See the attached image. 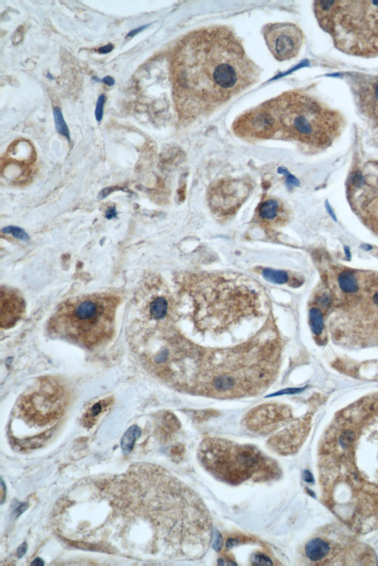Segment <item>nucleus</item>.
Returning a JSON list of instances; mask_svg holds the SVG:
<instances>
[{
	"label": "nucleus",
	"instance_id": "f257e3e1",
	"mask_svg": "<svg viewBox=\"0 0 378 566\" xmlns=\"http://www.w3.org/2000/svg\"><path fill=\"white\" fill-rule=\"evenodd\" d=\"M337 422L318 451L325 504L353 531L378 527V409Z\"/></svg>",
	"mask_w": 378,
	"mask_h": 566
},
{
	"label": "nucleus",
	"instance_id": "f03ea898",
	"mask_svg": "<svg viewBox=\"0 0 378 566\" xmlns=\"http://www.w3.org/2000/svg\"><path fill=\"white\" fill-rule=\"evenodd\" d=\"M171 67L176 110L184 121L213 112L259 77L257 65L226 27L187 34L176 45Z\"/></svg>",
	"mask_w": 378,
	"mask_h": 566
},
{
	"label": "nucleus",
	"instance_id": "7ed1b4c3",
	"mask_svg": "<svg viewBox=\"0 0 378 566\" xmlns=\"http://www.w3.org/2000/svg\"><path fill=\"white\" fill-rule=\"evenodd\" d=\"M343 117L308 94L291 91L238 117L234 130L255 138L293 139L315 147L329 145L340 134Z\"/></svg>",
	"mask_w": 378,
	"mask_h": 566
},
{
	"label": "nucleus",
	"instance_id": "20e7f679",
	"mask_svg": "<svg viewBox=\"0 0 378 566\" xmlns=\"http://www.w3.org/2000/svg\"><path fill=\"white\" fill-rule=\"evenodd\" d=\"M321 28L342 51L360 56L378 53V1H317Z\"/></svg>",
	"mask_w": 378,
	"mask_h": 566
},
{
	"label": "nucleus",
	"instance_id": "39448f33",
	"mask_svg": "<svg viewBox=\"0 0 378 566\" xmlns=\"http://www.w3.org/2000/svg\"><path fill=\"white\" fill-rule=\"evenodd\" d=\"M118 304L116 297L107 294L70 299L51 317L50 332L85 348H94L113 334Z\"/></svg>",
	"mask_w": 378,
	"mask_h": 566
},
{
	"label": "nucleus",
	"instance_id": "423d86ee",
	"mask_svg": "<svg viewBox=\"0 0 378 566\" xmlns=\"http://www.w3.org/2000/svg\"><path fill=\"white\" fill-rule=\"evenodd\" d=\"M201 461L212 473L231 484L275 468L271 461L251 447L240 446L223 440L203 442L200 452Z\"/></svg>",
	"mask_w": 378,
	"mask_h": 566
},
{
	"label": "nucleus",
	"instance_id": "0eeeda50",
	"mask_svg": "<svg viewBox=\"0 0 378 566\" xmlns=\"http://www.w3.org/2000/svg\"><path fill=\"white\" fill-rule=\"evenodd\" d=\"M346 531L335 526L320 531L304 546L307 560L317 565H377L372 550Z\"/></svg>",
	"mask_w": 378,
	"mask_h": 566
},
{
	"label": "nucleus",
	"instance_id": "6e6552de",
	"mask_svg": "<svg viewBox=\"0 0 378 566\" xmlns=\"http://www.w3.org/2000/svg\"><path fill=\"white\" fill-rule=\"evenodd\" d=\"M63 391L56 383L45 381L21 402L22 412L37 422L48 423L59 414L63 403Z\"/></svg>",
	"mask_w": 378,
	"mask_h": 566
},
{
	"label": "nucleus",
	"instance_id": "1a4fd4ad",
	"mask_svg": "<svg viewBox=\"0 0 378 566\" xmlns=\"http://www.w3.org/2000/svg\"><path fill=\"white\" fill-rule=\"evenodd\" d=\"M263 35L270 53L281 62L296 57L304 40L301 29L292 23L267 25L264 28Z\"/></svg>",
	"mask_w": 378,
	"mask_h": 566
},
{
	"label": "nucleus",
	"instance_id": "9d476101",
	"mask_svg": "<svg viewBox=\"0 0 378 566\" xmlns=\"http://www.w3.org/2000/svg\"><path fill=\"white\" fill-rule=\"evenodd\" d=\"M24 302L10 291L1 292V327L9 328L13 326L24 312Z\"/></svg>",
	"mask_w": 378,
	"mask_h": 566
},
{
	"label": "nucleus",
	"instance_id": "9b49d317",
	"mask_svg": "<svg viewBox=\"0 0 378 566\" xmlns=\"http://www.w3.org/2000/svg\"><path fill=\"white\" fill-rule=\"evenodd\" d=\"M168 309V301L164 297H157L150 301L146 307H142V312L139 314H142L143 319L158 321L165 318Z\"/></svg>",
	"mask_w": 378,
	"mask_h": 566
},
{
	"label": "nucleus",
	"instance_id": "f8f14e48",
	"mask_svg": "<svg viewBox=\"0 0 378 566\" xmlns=\"http://www.w3.org/2000/svg\"><path fill=\"white\" fill-rule=\"evenodd\" d=\"M140 435H141V429L137 425L130 427L123 434L121 445L122 450L125 454H128L132 451L135 445V440H137Z\"/></svg>",
	"mask_w": 378,
	"mask_h": 566
},
{
	"label": "nucleus",
	"instance_id": "ddd939ff",
	"mask_svg": "<svg viewBox=\"0 0 378 566\" xmlns=\"http://www.w3.org/2000/svg\"><path fill=\"white\" fill-rule=\"evenodd\" d=\"M338 282L340 289L346 293H354L358 289L355 276L350 271H344L340 273Z\"/></svg>",
	"mask_w": 378,
	"mask_h": 566
},
{
	"label": "nucleus",
	"instance_id": "4468645a",
	"mask_svg": "<svg viewBox=\"0 0 378 566\" xmlns=\"http://www.w3.org/2000/svg\"><path fill=\"white\" fill-rule=\"evenodd\" d=\"M279 203L274 199H270L262 203L259 207V216L265 220H273L279 213Z\"/></svg>",
	"mask_w": 378,
	"mask_h": 566
},
{
	"label": "nucleus",
	"instance_id": "2eb2a0df",
	"mask_svg": "<svg viewBox=\"0 0 378 566\" xmlns=\"http://www.w3.org/2000/svg\"><path fill=\"white\" fill-rule=\"evenodd\" d=\"M108 405V400H102V401L95 403L92 407H90L88 412L84 416V420L85 425L90 426V425L94 424L95 419L99 416V414L104 411V408L107 407Z\"/></svg>",
	"mask_w": 378,
	"mask_h": 566
},
{
	"label": "nucleus",
	"instance_id": "dca6fc26",
	"mask_svg": "<svg viewBox=\"0 0 378 566\" xmlns=\"http://www.w3.org/2000/svg\"><path fill=\"white\" fill-rule=\"evenodd\" d=\"M54 115L55 125H56V130H57L58 132L62 134L64 137L68 138V140H70V131H69L68 125H67L66 122H65L63 114H62L60 108L57 107V106L54 108Z\"/></svg>",
	"mask_w": 378,
	"mask_h": 566
},
{
	"label": "nucleus",
	"instance_id": "f3484780",
	"mask_svg": "<svg viewBox=\"0 0 378 566\" xmlns=\"http://www.w3.org/2000/svg\"><path fill=\"white\" fill-rule=\"evenodd\" d=\"M262 275L266 280L276 284H284L288 281V275L283 270L266 268L262 271Z\"/></svg>",
	"mask_w": 378,
	"mask_h": 566
},
{
	"label": "nucleus",
	"instance_id": "a211bd4d",
	"mask_svg": "<svg viewBox=\"0 0 378 566\" xmlns=\"http://www.w3.org/2000/svg\"><path fill=\"white\" fill-rule=\"evenodd\" d=\"M310 320L312 331L316 335L321 334L324 328V321L321 311L318 309H311Z\"/></svg>",
	"mask_w": 378,
	"mask_h": 566
},
{
	"label": "nucleus",
	"instance_id": "6ab92c4d",
	"mask_svg": "<svg viewBox=\"0 0 378 566\" xmlns=\"http://www.w3.org/2000/svg\"><path fill=\"white\" fill-rule=\"evenodd\" d=\"M234 384H235V381L227 375L217 377L214 381V386H215V389L217 390L220 391V392H227V391L231 390V389L234 388Z\"/></svg>",
	"mask_w": 378,
	"mask_h": 566
},
{
	"label": "nucleus",
	"instance_id": "aec40b11",
	"mask_svg": "<svg viewBox=\"0 0 378 566\" xmlns=\"http://www.w3.org/2000/svg\"><path fill=\"white\" fill-rule=\"evenodd\" d=\"M3 232L6 233V234H12L16 238L25 240V241L30 240L28 233L26 232L24 229H21V228L20 227H17V226H8V227L4 228V229H3Z\"/></svg>",
	"mask_w": 378,
	"mask_h": 566
},
{
	"label": "nucleus",
	"instance_id": "412c9836",
	"mask_svg": "<svg viewBox=\"0 0 378 566\" xmlns=\"http://www.w3.org/2000/svg\"><path fill=\"white\" fill-rule=\"evenodd\" d=\"M106 102V96L102 94L98 97L97 101L96 107H95V116L97 121L101 122L104 117V104Z\"/></svg>",
	"mask_w": 378,
	"mask_h": 566
},
{
	"label": "nucleus",
	"instance_id": "4be33fe9",
	"mask_svg": "<svg viewBox=\"0 0 378 566\" xmlns=\"http://www.w3.org/2000/svg\"><path fill=\"white\" fill-rule=\"evenodd\" d=\"M254 565H273V562L269 558L267 557L265 555L262 554H255L253 559Z\"/></svg>",
	"mask_w": 378,
	"mask_h": 566
},
{
	"label": "nucleus",
	"instance_id": "5701e85b",
	"mask_svg": "<svg viewBox=\"0 0 378 566\" xmlns=\"http://www.w3.org/2000/svg\"><path fill=\"white\" fill-rule=\"evenodd\" d=\"M279 173H282V174H285L286 176H287V184H288V185L298 186V184H299V181H298V179L295 178L294 176H291L287 170L280 169V170H279Z\"/></svg>",
	"mask_w": 378,
	"mask_h": 566
},
{
	"label": "nucleus",
	"instance_id": "b1692460",
	"mask_svg": "<svg viewBox=\"0 0 378 566\" xmlns=\"http://www.w3.org/2000/svg\"><path fill=\"white\" fill-rule=\"evenodd\" d=\"M222 545H223V539H222L221 535L220 533L216 531L215 532V535L213 537V547L216 551H219L221 549Z\"/></svg>",
	"mask_w": 378,
	"mask_h": 566
},
{
	"label": "nucleus",
	"instance_id": "393cba45",
	"mask_svg": "<svg viewBox=\"0 0 378 566\" xmlns=\"http://www.w3.org/2000/svg\"><path fill=\"white\" fill-rule=\"evenodd\" d=\"M27 508L28 505L26 504V503H17V504L14 506L13 514L15 515L16 517H20L23 512H26Z\"/></svg>",
	"mask_w": 378,
	"mask_h": 566
},
{
	"label": "nucleus",
	"instance_id": "a878e982",
	"mask_svg": "<svg viewBox=\"0 0 378 566\" xmlns=\"http://www.w3.org/2000/svg\"><path fill=\"white\" fill-rule=\"evenodd\" d=\"M302 389H283V390H282V391H279V392H276V393H275V394H273V395H270V397L279 396V395H292V394H296V393H298V392H301V391H302Z\"/></svg>",
	"mask_w": 378,
	"mask_h": 566
},
{
	"label": "nucleus",
	"instance_id": "bb28decb",
	"mask_svg": "<svg viewBox=\"0 0 378 566\" xmlns=\"http://www.w3.org/2000/svg\"><path fill=\"white\" fill-rule=\"evenodd\" d=\"M27 551V543H26V542H23V543L22 544V545H20V546L19 547L18 549H17V556H18L19 559H21L22 557H23V556L26 555Z\"/></svg>",
	"mask_w": 378,
	"mask_h": 566
},
{
	"label": "nucleus",
	"instance_id": "cd10ccee",
	"mask_svg": "<svg viewBox=\"0 0 378 566\" xmlns=\"http://www.w3.org/2000/svg\"><path fill=\"white\" fill-rule=\"evenodd\" d=\"M113 49V45H111V44H109V45H104V46L98 48V52L100 53V54H107V53H110V52H112V50Z\"/></svg>",
	"mask_w": 378,
	"mask_h": 566
},
{
	"label": "nucleus",
	"instance_id": "c85d7f7f",
	"mask_svg": "<svg viewBox=\"0 0 378 566\" xmlns=\"http://www.w3.org/2000/svg\"><path fill=\"white\" fill-rule=\"evenodd\" d=\"M146 27H147V26H141V27H139V28H135V29L132 30V31H130V32H129V34H127V37H135V36L137 35V34H140V33L142 31H143V30H144L145 28H146Z\"/></svg>",
	"mask_w": 378,
	"mask_h": 566
},
{
	"label": "nucleus",
	"instance_id": "c756f323",
	"mask_svg": "<svg viewBox=\"0 0 378 566\" xmlns=\"http://www.w3.org/2000/svg\"><path fill=\"white\" fill-rule=\"evenodd\" d=\"M102 82L104 83V84H106V85L109 86V87H112V86L115 84V81L114 78L110 77V76H106V77L103 78Z\"/></svg>",
	"mask_w": 378,
	"mask_h": 566
},
{
	"label": "nucleus",
	"instance_id": "7c9ffc66",
	"mask_svg": "<svg viewBox=\"0 0 378 566\" xmlns=\"http://www.w3.org/2000/svg\"><path fill=\"white\" fill-rule=\"evenodd\" d=\"M116 215L117 212L115 208H110V209H109L107 212H106V217L108 219L115 218V217H116Z\"/></svg>",
	"mask_w": 378,
	"mask_h": 566
},
{
	"label": "nucleus",
	"instance_id": "2f4dec72",
	"mask_svg": "<svg viewBox=\"0 0 378 566\" xmlns=\"http://www.w3.org/2000/svg\"><path fill=\"white\" fill-rule=\"evenodd\" d=\"M44 565H45V562H44L43 559H41L40 557L36 558V559H34V561L31 562V565L42 566Z\"/></svg>",
	"mask_w": 378,
	"mask_h": 566
},
{
	"label": "nucleus",
	"instance_id": "473e14b6",
	"mask_svg": "<svg viewBox=\"0 0 378 566\" xmlns=\"http://www.w3.org/2000/svg\"><path fill=\"white\" fill-rule=\"evenodd\" d=\"M6 485H5L4 481H3V480L2 479V503H3V502H4V501H5V498H6Z\"/></svg>",
	"mask_w": 378,
	"mask_h": 566
},
{
	"label": "nucleus",
	"instance_id": "72a5a7b5",
	"mask_svg": "<svg viewBox=\"0 0 378 566\" xmlns=\"http://www.w3.org/2000/svg\"><path fill=\"white\" fill-rule=\"evenodd\" d=\"M375 120H376V124H377V126H378V102L377 103V106H376V108H375Z\"/></svg>",
	"mask_w": 378,
	"mask_h": 566
},
{
	"label": "nucleus",
	"instance_id": "f704fd0d",
	"mask_svg": "<svg viewBox=\"0 0 378 566\" xmlns=\"http://www.w3.org/2000/svg\"><path fill=\"white\" fill-rule=\"evenodd\" d=\"M374 303H375L376 304H377V306H378V293L376 294V295H374Z\"/></svg>",
	"mask_w": 378,
	"mask_h": 566
}]
</instances>
